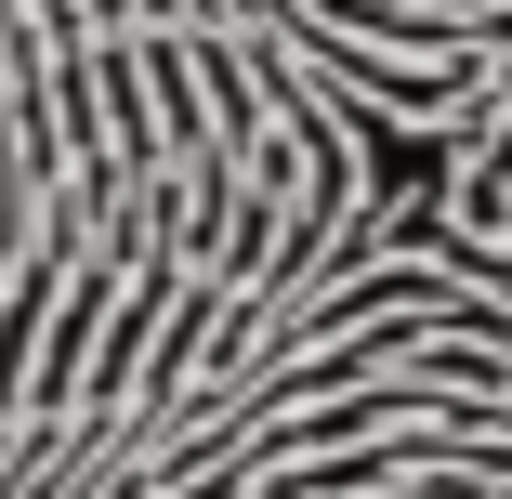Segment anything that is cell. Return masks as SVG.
Here are the masks:
<instances>
[{
    "label": "cell",
    "instance_id": "1",
    "mask_svg": "<svg viewBox=\"0 0 512 499\" xmlns=\"http://www.w3.org/2000/svg\"><path fill=\"white\" fill-rule=\"evenodd\" d=\"M0 499H512V0H0Z\"/></svg>",
    "mask_w": 512,
    "mask_h": 499
}]
</instances>
